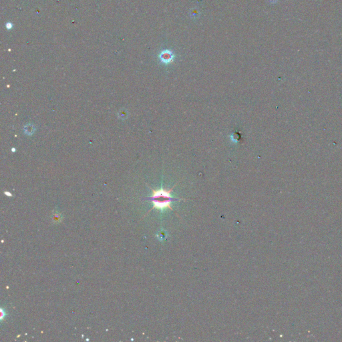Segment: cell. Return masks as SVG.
<instances>
[{
    "label": "cell",
    "instance_id": "cell-1",
    "mask_svg": "<svg viewBox=\"0 0 342 342\" xmlns=\"http://www.w3.org/2000/svg\"><path fill=\"white\" fill-rule=\"evenodd\" d=\"M174 187L171 189L165 190L161 189L159 190L153 191V194L150 197L151 201L153 202V208L158 209V210H165L166 209H170L172 210L171 207V203L172 201L178 200L173 198L171 196V192Z\"/></svg>",
    "mask_w": 342,
    "mask_h": 342
},
{
    "label": "cell",
    "instance_id": "cell-2",
    "mask_svg": "<svg viewBox=\"0 0 342 342\" xmlns=\"http://www.w3.org/2000/svg\"><path fill=\"white\" fill-rule=\"evenodd\" d=\"M159 58L161 62L164 64H168L172 62L175 58V55L170 50H164L160 53L159 55Z\"/></svg>",
    "mask_w": 342,
    "mask_h": 342
},
{
    "label": "cell",
    "instance_id": "cell-3",
    "mask_svg": "<svg viewBox=\"0 0 342 342\" xmlns=\"http://www.w3.org/2000/svg\"><path fill=\"white\" fill-rule=\"evenodd\" d=\"M231 140H232V141L234 142V143H237L241 138V134L239 132H234V133L231 136Z\"/></svg>",
    "mask_w": 342,
    "mask_h": 342
},
{
    "label": "cell",
    "instance_id": "cell-4",
    "mask_svg": "<svg viewBox=\"0 0 342 342\" xmlns=\"http://www.w3.org/2000/svg\"><path fill=\"white\" fill-rule=\"evenodd\" d=\"M11 27H12V24L11 23H6V28L8 29L11 28Z\"/></svg>",
    "mask_w": 342,
    "mask_h": 342
}]
</instances>
